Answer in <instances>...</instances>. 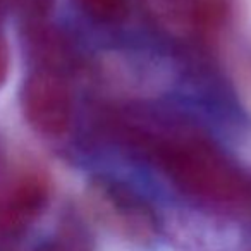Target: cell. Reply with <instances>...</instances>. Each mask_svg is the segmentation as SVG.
I'll use <instances>...</instances> for the list:
<instances>
[{
    "mask_svg": "<svg viewBox=\"0 0 251 251\" xmlns=\"http://www.w3.org/2000/svg\"><path fill=\"white\" fill-rule=\"evenodd\" d=\"M9 71H11V50H9L7 38L0 26V88L7 83Z\"/></svg>",
    "mask_w": 251,
    "mask_h": 251,
    "instance_id": "10",
    "label": "cell"
},
{
    "mask_svg": "<svg viewBox=\"0 0 251 251\" xmlns=\"http://www.w3.org/2000/svg\"><path fill=\"white\" fill-rule=\"evenodd\" d=\"M86 198L95 220L122 239L143 244L157 234V220L151 210L129 193L105 182H95Z\"/></svg>",
    "mask_w": 251,
    "mask_h": 251,
    "instance_id": "5",
    "label": "cell"
},
{
    "mask_svg": "<svg viewBox=\"0 0 251 251\" xmlns=\"http://www.w3.org/2000/svg\"><path fill=\"white\" fill-rule=\"evenodd\" d=\"M43 251H69L67 248H60V246H53V248H47Z\"/></svg>",
    "mask_w": 251,
    "mask_h": 251,
    "instance_id": "12",
    "label": "cell"
},
{
    "mask_svg": "<svg viewBox=\"0 0 251 251\" xmlns=\"http://www.w3.org/2000/svg\"><path fill=\"white\" fill-rule=\"evenodd\" d=\"M50 196L47 174L31 162H14L0 167V251L23 236L42 213Z\"/></svg>",
    "mask_w": 251,
    "mask_h": 251,
    "instance_id": "3",
    "label": "cell"
},
{
    "mask_svg": "<svg viewBox=\"0 0 251 251\" xmlns=\"http://www.w3.org/2000/svg\"><path fill=\"white\" fill-rule=\"evenodd\" d=\"M217 36L220 38L224 64L237 91V97L251 112V49L232 38L229 33L220 31Z\"/></svg>",
    "mask_w": 251,
    "mask_h": 251,
    "instance_id": "7",
    "label": "cell"
},
{
    "mask_svg": "<svg viewBox=\"0 0 251 251\" xmlns=\"http://www.w3.org/2000/svg\"><path fill=\"white\" fill-rule=\"evenodd\" d=\"M171 179L193 198L220 208L251 205V184L205 138L176 133L157 147Z\"/></svg>",
    "mask_w": 251,
    "mask_h": 251,
    "instance_id": "1",
    "label": "cell"
},
{
    "mask_svg": "<svg viewBox=\"0 0 251 251\" xmlns=\"http://www.w3.org/2000/svg\"><path fill=\"white\" fill-rule=\"evenodd\" d=\"M5 162V153H4V147H2V141H0V167L4 165Z\"/></svg>",
    "mask_w": 251,
    "mask_h": 251,
    "instance_id": "11",
    "label": "cell"
},
{
    "mask_svg": "<svg viewBox=\"0 0 251 251\" xmlns=\"http://www.w3.org/2000/svg\"><path fill=\"white\" fill-rule=\"evenodd\" d=\"M101 90L117 100L147 101L167 93L177 69L169 57L145 50H105L95 60Z\"/></svg>",
    "mask_w": 251,
    "mask_h": 251,
    "instance_id": "2",
    "label": "cell"
},
{
    "mask_svg": "<svg viewBox=\"0 0 251 251\" xmlns=\"http://www.w3.org/2000/svg\"><path fill=\"white\" fill-rule=\"evenodd\" d=\"M77 4L98 23L121 21L127 12V0H77Z\"/></svg>",
    "mask_w": 251,
    "mask_h": 251,
    "instance_id": "9",
    "label": "cell"
},
{
    "mask_svg": "<svg viewBox=\"0 0 251 251\" xmlns=\"http://www.w3.org/2000/svg\"><path fill=\"white\" fill-rule=\"evenodd\" d=\"M21 105L31 129L57 140L67 134L73 122V97L62 74L36 69L23 86Z\"/></svg>",
    "mask_w": 251,
    "mask_h": 251,
    "instance_id": "4",
    "label": "cell"
},
{
    "mask_svg": "<svg viewBox=\"0 0 251 251\" xmlns=\"http://www.w3.org/2000/svg\"><path fill=\"white\" fill-rule=\"evenodd\" d=\"M29 53L38 64V69L62 74L73 62V50L62 33L43 18H31L28 28Z\"/></svg>",
    "mask_w": 251,
    "mask_h": 251,
    "instance_id": "6",
    "label": "cell"
},
{
    "mask_svg": "<svg viewBox=\"0 0 251 251\" xmlns=\"http://www.w3.org/2000/svg\"><path fill=\"white\" fill-rule=\"evenodd\" d=\"M155 21L177 36L196 29V0H147Z\"/></svg>",
    "mask_w": 251,
    "mask_h": 251,
    "instance_id": "8",
    "label": "cell"
}]
</instances>
